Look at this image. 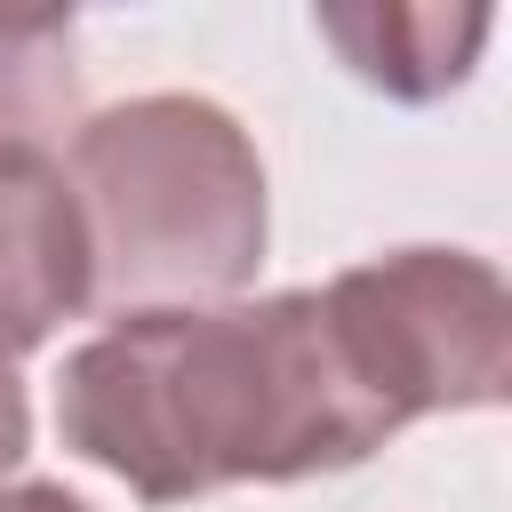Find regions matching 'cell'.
Listing matches in <instances>:
<instances>
[{
  "mask_svg": "<svg viewBox=\"0 0 512 512\" xmlns=\"http://www.w3.org/2000/svg\"><path fill=\"white\" fill-rule=\"evenodd\" d=\"M400 432L328 288L112 320L56 368V440L136 504L352 472Z\"/></svg>",
  "mask_w": 512,
  "mask_h": 512,
  "instance_id": "obj_1",
  "label": "cell"
},
{
  "mask_svg": "<svg viewBox=\"0 0 512 512\" xmlns=\"http://www.w3.org/2000/svg\"><path fill=\"white\" fill-rule=\"evenodd\" d=\"M56 176L80 224V312L144 320L248 296L272 240V192L232 104L152 88L80 112Z\"/></svg>",
  "mask_w": 512,
  "mask_h": 512,
  "instance_id": "obj_2",
  "label": "cell"
},
{
  "mask_svg": "<svg viewBox=\"0 0 512 512\" xmlns=\"http://www.w3.org/2000/svg\"><path fill=\"white\" fill-rule=\"evenodd\" d=\"M368 384L400 424L504 408L512 384V296L472 248H384L320 280Z\"/></svg>",
  "mask_w": 512,
  "mask_h": 512,
  "instance_id": "obj_3",
  "label": "cell"
},
{
  "mask_svg": "<svg viewBox=\"0 0 512 512\" xmlns=\"http://www.w3.org/2000/svg\"><path fill=\"white\" fill-rule=\"evenodd\" d=\"M312 32L336 48V64L392 96V104H440L472 80L496 16L488 8H440V0H328L312 8Z\"/></svg>",
  "mask_w": 512,
  "mask_h": 512,
  "instance_id": "obj_4",
  "label": "cell"
},
{
  "mask_svg": "<svg viewBox=\"0 0 512 512\" xmlns=\"http://www.w3.org/2000/svg\"><path fill=\"white\" fill-rule=\"evenodd\" d=\"M80 320V224L48 168H0V368Z\"/></svg>",
  "mask_w": 512,
  "mask_h": 512,
  "instance_id": "obj_5",
  "label": "cell"
},
{
  "mask_svg": "<svg viewBox=\"0 0 512 512\" xmlns=\"http://www.w3.org/2000/svg\"><path fill=\"white\" fill-rule=\"evenodd\" d=\"M80 128V24L0 16V168H48Z\"/></svg>",
  "mask_w": 512,
  "mask_h": 512,
  "instance_id": "obj_6",
  "label": "cell"
},
{
  "mask_svg": "<svg viewBox=\"0 0 512 512\" xmlns=\"http://www.w3.org/2000/svg\"><path fill=\"white\" fill-rule=\"evenodd\" d=\"M24 456H32V392L16 368H0V488L24 472Z\"/></svg>",
  "mask_w": 512,
  "mask_h": 512,
  "instance_id": "obj_7",
  "label": "cell"
},
{
  "mask_svg": "<svg viewBox=\"0 0 512 512\" xmlns=\"http://www.w3.org/2000/svg\"><path fill=\"white\" fill-rule=\"evenodd\" d=\"M0 512H88L64 480H8L0 488Z\"/></svg>",
  "mask_w": 512,
  "mask_h": 512,
  "instance_id": "obj_8",
  "label": "cell"
}]
</instances>
